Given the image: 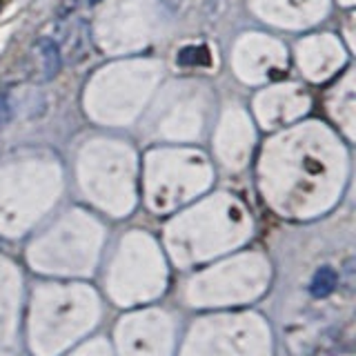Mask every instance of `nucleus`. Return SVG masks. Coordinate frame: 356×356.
<instances>
[{
    "mask_svg": "<svg viewBox=\"0 0 356 356\" xmlns=\"http://www.w3.org/2000/svg\"><path fill=\"white\" fill-rule=\"evenodd\" d=\"M211 63V56H209V49L205 44H189V47H183L178 51V65L183 67H207Z\"/></svg>",
    "mask_w": 356,
    "mask_h": 356,
    "instance_id": "3",
    "label": "nucleus"
},
{
    "mask_svg": "<svg viewBox=\"0 0 356 356\" xmlns=\"http://www.w3.org/2000/svg\"><path fill=\"white\" fill-rule=\"evenodd\" d=\"M100 3V0H89V5H98Z\"/></svg>",
    "mask_w": 356,
    "mask_h": 356,
    "instance_id": "5",
    "label": "nucleus"
},
{
    "mask_svg": "<svg viewBox=\"0 0 356 356\" xmlns=\"http://www.w3.org/2000/svg\"><path fill=\"white\" fill-rule=\"evenodd\" d=\"M5 118H7V105H5V98L0 96V127H3Z\"/></svg>",
    "mask_w": 356,
    "mask_h": 356,
    "instance_id": "4",
    "label": "nucleus"
},
{
    "mask_svg": "<svg viewBox=\"0 0 356 356\" xmlns=\"http://www.w3.org/2000/svg\"><path fill=\"white\" fill-rule=\"evenodd\" d=\"M38 51L42 56V67H44V81H51L54 76H58L60 65H63V56L58 44L51 38H40L38 40Z\"/></svg>",
    "mask_w": 356,
    "mask_h": 356,
    "instance_id": "1",
    "label": "nucleus"
},
{
    "mask_svg": "<svg viewBox=\"0 0 356 356\" xmlns=\"http://www.w3.org/2000/svg\"><path fill=\"white\" fill-rule=\"evenodd\" d=\"M337 283H339L337 272L325 265V267H321V270H316L314 278H312L309 292H312V296H316V298H325V296H330L334 292Z\"/></svg>",
    "mask_w": 356,
    "mask_h": 356,
    "instance_id": "2",
    "label": "nucleus"
}]
</instances>
